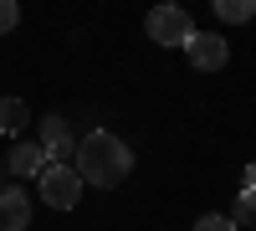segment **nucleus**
Masks as SVG:
<instances>
[{
    "label": "nucleus",
    "mask_w": 256,
    "mask_h": 231,
    "mask_svg": "<svg viewBox=\"0 0 256 231\" xmlns=\"http://www.w3.org/2000/svg\"><path fill=\"white\" fill-rule=\"evenodd\" d=\"M31 123V108L20 98H0V134H20Z\"/></svg>",
    "instance_id": "8"
},
{
    "label": "nucleus",
    "mask_w": 256,
    "mask_h": 231,
    "mask_svg": "<svg viewBox=\"0 0 256 231\" xmlns=\"http://www.w3.org/2000/svg\"><path fill=\"white\" fill-rule=\"evenodd\" d=\"M241 195H256V164H246V185H241Z\"/></svg>",
    "instance_id": "13"
},
{
    "label": "nucleus",
    "mask_w": 256,
    "mask_h": 231,
    "mask_svg": "<svg viewBox=\"0 0 256 231\" xmlns=\"http://www.w3.org/2000/svg\"><path fill=\"white\" fill-rule=\"evenodd\" d=\"M195 231H236V226H230V216H200Z\"/></svg>",
    "instance_id": "12"
},
{
    "label": "nucleus",
    "mask_w": 256,
    "mask_h": 231,
    "mask_svg": "<svg viewBox=\"0 0 256 231\" xmlns=\"http://www.w3.org/2000/svg\"><path fill=\"white\" fill-rule=\"evenodd\" d=\"M16 21H20V6H16V0H0V36L16 31Z\"/></svg>",
    "instance_id": "11"
},
{
    "label": "nucleus",
    "mask_w": 256,
    "mask_h": 231,
    "mask_svg": "<svg viewBox=\"0 0 256 231\" xmlns=\"http://www.w3.org/2000/svg\"><path fill=\"white\" fill-rule=\"evenodd\" d=\"M216 16L220 21H251L256 16V0H216Z\"/></svg>",
    "instance_id": "9"
},
{
    "label": "nucleus",
    "mask_w": 256,
    "mask_h": 231,
    "mask_svg": "<svg viewBox=\"0 0 256 231\" xmlns=\"http://www.w3.org/2000/svg\"><path fill=\"white\" fill-rule=\"evenodd\" d=\"M148 41H159V47H190V36H195V21H190L184 6H154L144 21Z\"/></svg>",
    "instance_id": "2"
},
{
    "label": "nucleus",
    "mask_w": 256,
    "mask_h": 231,
    "mask_svg": "<svg viewBox=\"0 0 256 231\" xmlns=\"http://www.w3.org/2000/svg\"><path fill=\"white\" fill-rule=\"evenodd\" d=\"M6 170H10L16 180L41 175V170H46V149H41V139H16L10 154H6Z\"/></svg>",
    "instance_id": "6"
},
{
    "label": "nucleus",
    "mask_w": 256,
    "mask_h": 231,
    "mask_svg": "<svg viewBox=\"0 0 256 231\" xmlns=\"http://www.w3.org/2000/svg\"><path fill=\"white\" fill-rule=\"evenodd\" d=\"M251 221H256V195H236V205H230V226L251 231Z\"/></svg>",
    "instance_id": "10"
},
{
    "label": "nucleus",
    "mask_w": 256,
    "mask_h": 231,
    "mask_svg": "<svg viewBox=\"0 0 256 231\" xmlns=\"http://www.w3.org/2000/svg\"><path fill=\"white\" fill-rule=\"evenodd\" d=\"M31 226V195L20 185H6L0 190V231H26Z\"/></svg>",
    "instance_id": "7"
},
{
    "label": "nucleus",
    "mask_w": 256,
    "mask_h": 231,
    "mask_svg": "<svg viewBox=\"0 0 256 231\" xmlns=\"http://www.w3.org/2000/svg\"><path fill=\"white\" fill-rule=\"evenodd\" d=\"M72 170L82 175V185H98V190H113V185L128 180V170H134V149L113 134V129H92L88 139L77 144V159Z\"/></svg>",
    "instance_id": "1"
},
{
    "label": "nucleus",
    "mask_w": 256,
    "mask_h": 231,
    "mask_svg": "<svg viewBox=\"0 0 256 231\" xmlns=\"http://www.w3.org/2000/svg\"><path fill=\"white\" fill-rule=\"evenodd\" d=\"M184 57H190V67H200V72H220L230 62V47H226V36H216V31H195L190 47H184Z\"/></svg>",
    "instance_id": "4"
},
{
    "label": "nucleus",
    "mask_w": 256,
    "mask_h": 231,
    "mask_svg": "<svg viewBox=\"0 0 256 231\" xmlns=\"http://www.w3.org/2000/svg\"><path fill=\"white\" fill-rule=\"evenodd\" d=\"M36 180H41V205H52V211H72L82 200V175L72 164H46Z\"/></svg>",
    "instance_id": "3"
},
{
    "label": "nucleus",
    "mask_w": 256,
    "mask_h": 231,
    "mask_svg": "<svg viewBox=\"0 0 256 231\" xmlns=\"http://www.w3.org/2000/svg\"><path fill=\"white\" fill-rule=\"evenodd\" d=\"M41 149H46V164H72V159H77V144H72L67 118H62V113H46V118H41Z\"/></svg>",
    "instance_id": "5"
}]
</instances>
